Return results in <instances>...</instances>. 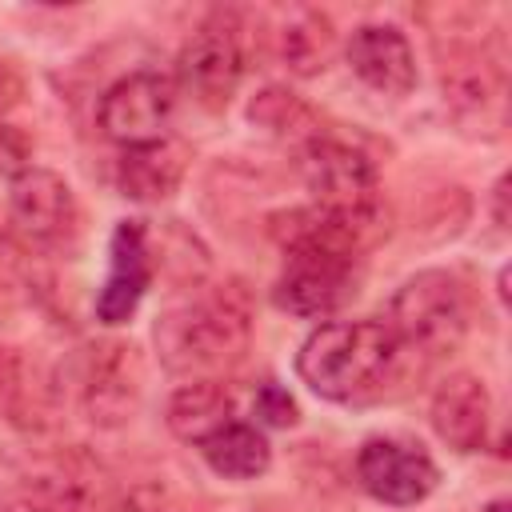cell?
I'll list each match as a JSON object with an SVG mask.
<instances>
[{"label": "cell", "mask_w": 512, "mask_h": 512, "mask_svg": "<svg viewBox=\"0 0 512 512\" xmlns=\"http://www.w3.org/2000/svg\"><path fill=\"white\" fill-rule=\"evenodd\" d=\"M296 164L308 188V208L356 232L364 244L384 232V188L376 180L372 160L356 144L316 132L300 144Z\"/></svg>", "instance_id": "obj_3"}, {"label": "cell", "mask_w": 512, "mask_h": 512, "mask_svg": "<svg viewBox=\"0 0 512 512\" xmlns=\"http://www.w3.org/2000/svg\"><path fill=\"white\" fill-rule=\"evenodd\" d=\"M484 512H508V500H492V504H484Z\"/></svg>", "instance_id": "obj_22"}, {"label": "cell", "mask_w": 512, "mask_h": 512, "mask_svg": "<svg viewBox=\"0 0 512 512\" xmlns=\"http://www.w3.org/2000/svg\"><path fill=\"white\" fill-rule=\"evenodd\" d=\"M84 416L100 428H116L136 412L140 400V356L124 340H104L80 352L72 376Z\"/></svg>", "instance_id": "obj_9"}, {"label": "cell", "mask_w": 512, "mask_h": 512, "mask_svg": "<svg viewBox=\"0 0 512 512\" xmlns=\"http://www.w3.org/2000/svg\"><path fill=\"white\" fill-rule=\"evenodd\" d=\"M336 52V28L316 8H292L276 32V56L292 76H316Z\"/></svg>", "instance_id": "obj_18"}, {"label": "cell", "mask_w": 512, "mask_h": 512, "mask_svg": "<svg viewBox=\"0 0 512 512\" xmlns=\"http://www.w3.org/2000/svg\"><path fill=\"white\" fill-rule=\"evenodd\" d=\"M352 76L376 96L404 100L416 88V52L396 24H360L344 44Z\"/></svg>", "instance_id": "obj_12"}, {"label": "cell", "mask_w": 512, "mask_h": 512, "mask_svg": "<svg viewBox=\"0 0 512 512\" xmlns=\"http://www.w3.org/2000/svg\"><path fill=\"white\" fill-rule=\"evenodd\" d=\"M384 324L400 340L404 352L416 356H444L460 348L468 332V296L464 284L444 268H424L408 276L392 300Z\"/></svg>", "instance_id": "obj_5"}, {"label": "cell", "mask_w": 512, "mask_h": 512, "mask_svg": "<svg viewBox=\"0 0 512 512\" xmlns=\"http://www.w3.org/2000/svg\"><path fill=\"white\" fill-rule=\"evenodd\" d=\"M492 220H496V228H508V176H500L492 184Z\"/></svg>", "instance_id": "obj_20"}, {"label": "cell", "mask_w": 512, "mask_h": 512, "mask_svg": "<svg viewBox=\"0 0 512 512\" xmlns=\"http://www.w3.org/2000/svg\"><path fill=\"white\" fill-rule=\"evenodd\" d=\"M404 360L400 340L376 316L364 320H324L308 332L296 352V376L332 404L380 400L396 380Z\"/></svg>", "instance_id": "obj_2"}, {"label": "cell", "mask_w": 512, "mask_h": 512, "mask_svg": "<svg viewBox=\"0 0 512 512\" xmlns=\"http://www.w3.org/2000/svg\"><path fill=\"white\" fill-rule=\"evenodd\" d=\"M428 420L452 452H480L488 444V428H492V396H488L484 380L472 372L444 376L432 392Z\"/></svg>", "instance_id": "obj_13"}, {"label": "cell", "mask_w": 512, "mask_h": 512, "mask_svg": "<svg viewBox=\"0 0 512 512\" xmlns=\"http://www.w3.org/2000/svg\"><path fill=\"white\" fill-rule=\"evenodd\" d=\"M116 512H160V508H156V504H148V500L136 492V496H128V500H124Z\"/></svg>", "instance_id": "obj_21"}, {"label": "cell", "mask_w": 512, "mask_h": 512, "mask_svg": "<svg viewBox=\"0 0 512 512\" xmlns=\"http://www.w3.org/2000/svg\"><path fill=\"white\" fill-rule=\"evenodd\" d=\"M104 468L80 448H16L0 456V512H100Z\"/></svg>", "instance_id": "obj_4"}, {"label": "cell", "mask_w": 512, "mask_h": 512, "mask_svg": "<svg viewBox=\"0 0 512 512\" xmlns=\"http://www.w3.org/2000/svg\"><path fill=\"white\" fill-rule=\"evenodd\" d=\"M356 484L388 508H412L440 484L436 460L404 436H372L356 452Z\"/></svg>", "instance_id": "obj_8"}, {"label": "cell", "mask_w": 512, "mask_h": 512, "mask_svg": "<svg viewBox=\"0 0 512 512\" xmlns=\"http://www.w3.org/2000/svg\"><path fill=\"white\" fill-rule=\"evenodd\" d=\"M172 104H176L172 76L140 68V72L120 76L112 88H104V96L96 104V124L112 144L136 148V144L168 136Z\"/></svg>", "instance_id": "obj_7"}, {"label": "cell", "mask_w": 512, "mask_h": 512, "mask_svg": "<svg viewBox=\"0 0 512 512\" xmlns=\"http://www.w3.org/2000/svg\"><path fill=\"white\" fill-rule=\"evenodd\" d=\"M236 408H240V404H236V392H232L224 380H188V384H180V388L168 396V404H164V424H168V432H172L176 440L200 448L212 432H220L224 424L240 420Z\"/></svg>", "instance_id": "obj_16"}, {"label": "cell", "mask_w": 512, "mask_h": 512, "mask_svg": "<svg viewBox=\"0 0 512 512\" xmlns=\"http://www.w3.org/2000/svg\"><path fill=\"white\" fill-rule=\"evenodd\" d=\"M444 100L452 104L456 120L496 136L504 128V72L488 56L456 60L452 72H444Z\"/></svg>", "instance_id": "obj_15"}, {"label": "cell", "mask_w": 512, "mask_h": 512, "mask_svg": "<svg viewBox=\"0 0 512 512\" xmlns=\"http://www.w3.org/2000/svg\"><path fill=\"white\" fill-rule=\"evenodd\" d=\"M252 412H256V416H260V424H268V428H292V424H296V400H292V396H288V388H284V384H276V380L256 384Z\"/></svg>", "instance_id": "obj_19"}, {"label": "cell", "mask_w": 512, "mask_h": 512, "mask_svg": "<svg viewBox=\"0 0 512 512\" xmlns=\"http://www.w3.org/2000/svg\"><path fill=\"white\" fill-rule=\"evenodd\" d=\"M244 60H248V40H244L240 12L216 8L184 40V48L176 56L172 84H176V92L192 96L200 108L220 112V108H228V100L240 88Z\"/></svg>", "instance_id": "obj_6"}, {"label": "cell", "mask_w": 512, "mask_h": 512, "mask_svg": "<svg viewBox=\"0 0 512 512\" xmlns=\"http://www.w3.org/2000/svg\"><path fill=\"white\" fill-rule=\"evenodd\" d=\"M200 456L224 480H256L272 464V444H268V436H264L260 424L232 420V424H224L220 432H212L200 444Z\"/></svg>", "instance_id": "obj_17"}, {"label": "cell", "mask_w": 512, "mask_h": 512, "mask_svg": "<svg viewBox=\"0 0 512 512\" xmlns=\"http://www.w3.org/2000/svg\"><path fill=\"white\" fill-rule=\"evenodd\" d=\"M160 364L184 380H220L252 344V308L236 284L196 288L168 304L152 328Z\"/></svg>", "instance_id": "obj_1"}, {"label": "cell", "mask_w": 512, "mask_h": 512, "mask_svg": "<svg viewBox=\"0 0 512 512\" xmlns=\"http://www.w3.org/2000/svg\"><path fill=\"white\" fill-rule=\"evenodd\" d=\"M188 144L176 140V136H160V140H148V144H136V148H120V160H116V188L120 196L136 200V204H160L168 200L184 172H188Z\"/></svg>", "instance_id": "obj_14"}, {"label": "cell", "mask_w": 512, "mask_h": 512, "mask_svg": "<svg viewBox=\"0 0 512 512\" xmlns=\"http://www.w3.org/2000/svg\"><path fill=\"white\" fill-rule=\"evenodd\" d=\"M152 272H156V252H152L148 224L120 220L108 240V276L96 292V316L104 324H124L140 308L152 284Z\"/></svg>", "instance_id": "obj_10"}, {"label": "cell", "mask_w": 512, "mask_h": 512, "mask_svg": "<svg viewBox=\"0 0 512 512\" xmlns=\"http://www.w3.org/2000/svg\"><path fill=\"white\" fill-rule=\"evenodd\" d=\"M8 216L32 244H60L76 228V196L52 168H24L8 188Z\"/></svg>", "instance_id": "obj_11"}]
</instances>
